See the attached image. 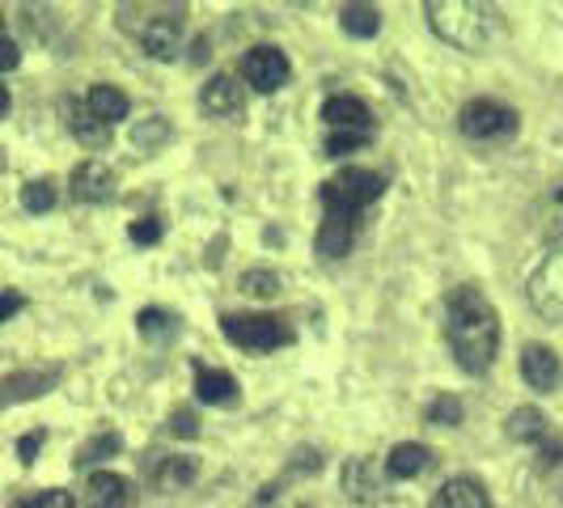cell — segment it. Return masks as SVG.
<instances>
[{"mask_svg": "<svg viewBox=\"0 0 563 508\" xmlns=\"http://www.w3.org/2000/svg\"><path fill=\"white\" fill-rule=\"evenodd\" d=\"M162 233H166V225H162L157 217H141V221H132V242H136V246H153V242H162Z\"/></svg>", "mask_w": 563, "mask_h": 508, "instance_id": "cell-33", "label": "cell"}, {"mask_svg": "<svg viewBox=\"0 0 563 508\" xmlns=\"http://www.w3.org/2000/svg\"><path fill=\"white\" fill-rule=\"evenodd\" d=\"M196 398L208 402V407H238V377L225 373V368H199L196 373Z\"/></svg>", "mask_w": 563, "mask_h": 508, "instance_id": "cell-15", "label": "cell"}, {"mask_svg": "<svg viewBox=\"0 0 563 508\" xmlns=\"http://www.w3.org/2000/svg\"><path fill=\"white\" fill-rule=\"evenodd\" d=\"M521 377L530 382V390H542V395L555 390L563 377L560 356H555L547 343H526V347H521Z\"/></svg>", "mask_w": 563, "mask_h": 508, "instance_id": "cell-12", "label": "cell"}, {"mask_svg": "<svg viewBox=\"0 0 563 508\" xmlns=\"http://www.w3.org/2000/svg\"><path fill=\"white\" fill-rule=\"evenodd\" d=\"M123 450V441H119V432H102V437H93L89 445L77 450V466H89V462H102V457H111V453Z\"/></svg>", "mask_w": 563, "mask_h": 508, "instance_id": "cell-29", "label": "cell"}, {"mask_svg": "<svg viewBox=\"0 0 563 508\" xmlns=\"http://www.w3.org/2000/svg\"><path fill=\"white\" fill-rule=\"evenodd\" d=\"M221 331L229 343L246 347V352H276L292 343V327L276 313H229L221 318Z\"/></svg>", "mask_w": 563, "mask_h": 508, "instance_id": "cell-4", "label": "cell"}, {"mask_svg": "<svg viewBox=\"0 0 563 508\" xmlns=\"http://www.w3.org/2000/svg\"><path fill=\"white\" fill-rule=\"evenodd\" d=\"M64 107H68V132L77 136V144H85V148H107V144H111V128H107L98 114L89 111L85 102L68 98Z\"/></svg>", "mask_w": 563, "mask_h": 508, "instance_id": "cell-18", "label": "cell"}, {"mask_svg": "<svg viewBox=\"0 0 563 508\" xmlns=\"http://www.w3.org/2000/svg\"><path fill=\"white\" fill-rule=\"evenodd\" d=\"M22 208L26 212H52L56 208V187L47 183V178H34L22 187Z\"/></svg>", "mask_w": 563, "mask_h": 508, "instance_id": "cell-27", "label": "cell"}, {"mask_svg": "<svg viewBox=\"0 0 563 508\" xmlns=\"http://www.w3.org/2000/svg\"><path fill=\"white\" fill-rule=\"evenodd\" d=\"M445 335H450V352L462 373L483 377L496 365V347H500V318L496 306L483 297L479 288L462 284L453 288L445 301Z\"/></svg>", "mask_w": 563, "mask_h": 508, "instance_id": "cell-1", "label": "cell"}, {"mask_svg": "<svg viewBox=\"0 0 563 508\" xmlns=\"http://www.w3.org/2000/svg\"><path fill=\"white\" fill-rule=\"evenodd\" d=\"M560 462H563V445H560V441H542L538 466H542V471H551V466H560Z\"/></svg>", "mask_w": 563, "mask_h": 508, "instance_id": "cell-37", "label": "cell"}, {"mask_svg": "<svg viewBox=\"0 0 563 508\" xmlns=\"http://www.w3.org/2000/svg\"><path fill=\"white\" fill-rule=\"evenodd\" d=\"M59 365H43V368H22V373H9L0 377V411L4 407H18V402H30V398H43L47 390H56Z\"/></svg>", "mask_w": 563, "mask_h": 508, "instance_id": "cell-8", "label": "cell"}, {"mask_svg": "<svg viewBox=\"0 0 563 508\" xmlns=\"http://www.w3.org/2000/svg\"><path fill=\"white\" fill-rule=\"evenodd\" d=\"M22 306H26V301H22V292H0V322H4L9 313H18Z\"/></svg>", "mask_w": 563, "mask_h": 508, "instance_id": "cell-39", "label": "cell"}, {"mask_svg": "<svg viewBox=\"0 0 563 508\" xmlns=\"http://www.w3.org/2000/svg\"><path fill=\"white\" fill-rule=\"evenodd\" d=\"M141 43L153 59H174L183 52V22L178 18H153L141 30Z\"/></svg>", "mask_w": 563, "mask_h": 508, "instance_id": "cell-17", "label": "cell"}, {"mask_svg": "<svg viewBox=\"0 0 563 508\" xmlns=\"http://www.w3.org/2000/svg\"><path fill=\"white\" fill-rule=\"evenodd\" d=\"M322 123H327V132L373 136V111H368L361 98H352V93H335V98H327V107H322Z\"/></svg>", "mask_w": 563, "mask_h": 508, "instance_id": "cell-9", "label": "cell"}, {"mask_svg": "<svg viewBox=\"0 0 563 508\" xmlns=\"http://www.w3.org/2000/svg\"><path fill=\"white\" fill-rule=\"evenodd\" d=\"M373 136H352V132H327V153L343 157V153H356L361 144H368Z\"/></svg>", "mask_w": 563, "mask_h": 508, "instance_id": "cell-34", "label": "cell"}, {"mask_svg": "<svg viewBox=\"0 0 563 508\" xmlns=\"http://www.w3.org/2000/svg\"><path fill=\"white\" fill-rule=\"evenodd\" d=\"M386 191V174H377V169H339L335 178H327L322 183V208L327 212H339V217H361V208H368L373 199H382Z\"/></svg>", "mask_w": 563, "mask_h": 508, "instance_id": "cell-3", "label": "cell"}, {"mask_svg": "<svg viewBox=\"0 0 563 508\" xmlns=\"http://www.w3.org/2000/svg\"><path fill=\"white\" fill-rule=\"evenodd\" d=\"M428 466H432V453L423 450V445H416V441H402V445H395V450L386 453V475L390 479H416Z\"/></svg>", "mask_w": 563, "mask_h": 508, "instance_id": "cell-21", "label": "cell"}, {"mask_svg": "<svg viewBox=\"0 0 563 508\" xmlns=\"http://www.w3.org/2000/svg\"><path fill=\"white\" fill-rule=\"evenodd\" d=\"M68 187H73V199L77 203H107L114 196V169L107 162H98V157H85L81 166L73 169V178H68Z\"/></svg>", "mask_w": 563, "mask_h": 508, "instance_id": "cell-10", "label": "cell"}, {"mask_svg": "<svg viewBox=\"0 0 563 508\" xmlns=\"http://www.w3.org/2000/svg\"><path fill=\"white\" fill-rule=\"evenodd\" d=\"M169 432H174V437H183V441H187V437H196V432H199L196 411H187V407H178V411L169 416Z\"/></svg>", "mask_w": 563, "mask_h": 508, "instance_id": "cell-35", "label": "cell"}, {"mask_svg": "<svg viewBox=\"0 0 563 508\" xmlns=\"http://www.w3.org/2000/svg\"><path fill=\"white\" fill-rule=\"evenodd\" d=\"M538 233L551 242V246H563V183H555L547 199L538 203Z\"/></svg>", "mask_w": 563, "mask_h": 508, "instance_id": "cell-24", "label": "cell"}, {"mask_svg": "<svg viewBox=\"0 0 563 508\" xmlns=\"http://www.w3.org/2000/svg\"><path fill=\"white\" fill-rule=\"evenodd\" d=\"M132 141H136V148H144V153H153V144H166L169 141V123L166 119H148V123H141L136 132H132Z\"/></svg>", "mask_w": 563, "mask_h": 508, "instance_id": "cell-30", "label": "cell"}, {"mask_svg": "<svg viewBox=\"0 0 563 508\" xmlns=\"http://www.w3.org/2000/svg\"><path fill=\"white\" fill-rule=\"evenodd\" d=\"M339 26L347 30L352 38H373V34L382 30V13H377L373 4H347V9L339 13Z\"/></svg>", "mask_w": 563, "mask_h": 508, "instance_id": "cell-26", "label": "cell"}, {"mask_svg": "<svg viewBox=\"0 0 563 508\" xmlns=\"http://www.w3.org/2000/svg\"><path fill=\"white\" fill-rule=\"evenodd\" d=\"M136 331H141L144 343L166 347V343H174V339H178L183 322H178V313L166 310V306H148V310L136 313Z\"/></svg>", "mask_w": 563, "mask_h": 508, "instance_id": "cell-19", "label": "cell"}, {"mask_svg": "<svg viewBox=\"0 0 563 508\" xmlns=\"http://www.w3.org/2000/svg\"><path fill=\"white\" fill-rule=\"evenodd\" d=\"M423 18L457 52H483L505 34L500 9L479 4V0H432L423 4Z\"/></svg>", "mask_w": 563, "mask_h": 508, "instance_id": "cell-2", "label": "cell"}, {"mask_svg": "<svg viewBox=\"0 0 563 508\" xmlns=\"http://www.w3.org/2000/svg\"><path fill=\"white\" fill-rule=\"evenodd\" d=\"M292 77V64L284 56L280 47H272V43H263V47H251L246 56H242V81L258 89V93H276L284 89Z\"/></svg>", "mask_w": 563, "mask_h": 508, "instance_id": "cell-7", "label": "cell"}, {"mask_svg": "<svg viewBox=\"0 0 563 508\" xmlns=\"http://www.w3.org/2000/svg\"><path fill=\"white\" fill-rule=\"evenodd\" d=\"M526 292H530V306L547 322H563V246H555L538 263V272L530 276Z\"/></svg>", "mask_w": 563, "mask_h": 508, "instance_id": "cell-6", "label": "cell"}, {"mask_svg": "<svg viewBox=\"0 0 563 508\" xmlns=\"http://www.w3.org/2000/svg\"><path fill=\"white\" fill-rule=\"evenodd\" d=\"M132 500H136L132 483L114 471H93L85 483V508H132Z\"/></svg>", "mask_w": 563, "mask_h": 508, "instance_id": "cell-13", "label": "cell"}, {"mask_svg": "<svg viewBox=\"0 0 563 508\" xmlns=\"http://www.w3.org/2000/svg\"><path fill=\"white\" fill-rule=\"evenodd\" d=\"M423 416H428V423H462V398H453V395L432 398Z\"/></svg>", "mask_w": 563, "mask_h": 508, "instance_id": "cell-31", "label": "cell"}, {"mask_svg": "<svg viewBox=\"0 0 563 508\" xmlns=\"http://www.w3.org/2000/svg\"><path fill=\"white\" fill-rule=\"evenodd\" d=\"M148 475H153V487H157V492H183L187 483H196L199 462L196 457H183V453H169V457H162Z\"/></svg>", "mask_w": 563, "mask_h": 508, "instance_id": "cell-20", "label": "cell"}, {"mask_svg": "<svg viewBox=\"0 0 563 508\" xmlns=\"http://www.w3.org/2000/svg\"><path fill=\"white\" fill-rule=\"evenodd\" d=\"M85 107L98 114L107 128H114L119 119H128V111H132L128 93H123V89H114V85H93V89L85 93Z\"/></svg>", "mask_w": 563, "mask_h": 508, "instance_id": "cell-22", "label": "cell"}, {"mask_svg": "<svg viewBox=\"0 0 563 508\" xmlns=\"http://www.w3.org/2000/svg\"><path fill=\"white\" fill-rule=\"evenodd\" d=\"M356 242V217H339V212H327L322 217V229H318V254L322 258H343Z\"/></svg>", "mask_w": 563, "mask_h": 508, "instance_id": "cell-16", "label": "cell"}, {"mask_svg": "<svg viewBox=\"0 0 563 508\" xmlns=\"http://www.w3.org/2000/svg\"><path fill=\"white\" fill-rule=\"evenodd\" d=\"M238 284H242V292H251V297H276V292H280V276H276V272H246Z\"/></svg>", "mask_w": 563, "mask_h": 508, "instance_id": "cell-32", "label": "cell"}, {"mask_svg": "<svg viewBox=\"0 0 563 508\" xmlns=\"http://www.w3.org/2000/svg\"><path fill=\"white\" fill-rule=\"evenodd\" d=\"M18 64H22V52H18V43L9 38L4 18H0V73H9V68H18Z\"/></svg>", "mask_w": 563, "mask_h": 508, "instance_id": "cell-36", "label": "cell"}, {"mask_svg": "<svg viewBox=\"0 0 563 508\" xmlns=\"http://www.w3.org/2000/svg\"><path fill=\"white\" fill-rule=\"evenodd\" d=\"M517 128H521L517 111L505 107V102H496V98H475V102H466L457 111V132L466 141H479V144L508 141V136H517Z\"/></svg>", "mask_w": 563, "mask_h": 508, "instance_id": "cell-5", "label": "cell"}, {"mask_svg": "<svg viewBox=\"0 0 563 508\" xmlns=\"http://www.w3.org/2000/svg\"><path fill=\"white\" fill-rule=\"evenodd\" d=\"M505 432L512 441H534V445H542V441H547V416H542L538 407H517V411L508 416Z\"/></svg>", "mask_w": 563, "mask_h": 508, "instance_id": "cell-25", "label": "cell"}, {"mask_svg": "<svg viewBox=\"0 0 563 508\" xmlns=\"http://www.w3.org/2000/svg\"><path fill=\"white\" fill-rule=\"evenodd\" d=\"M38 445H43V432H26V437L18 441V457L30 466V462H34V453H38Z\"/></svg>", "mask_w": 563, "mask_h": 508, "instance_id": "cell-38", "label": "cell"}, {"mask_svg": "<svg viewBox=\"0 0 563 508\" xmlns=\"http://www.w3.org/2000/svg\"><path fill=\"white\" fill-rule=\"evenodd\" d=\"M13 508H77V500L64 487H47V492H30L22 500H13Z\"/></svg>", "mask_w": 563, "mask_h": 508, "instance_id": "cell-28", "label": "cell"}, {"mask_svg": "<svg viewBox=\"0 0 563 508\" xmlns=\"http://www.w3.org/2000/svg\"><path fill=\"white\" fill-rule=\"evenodd\" d=\"M0 114H9V89L0 85Z\"/></svg>", "mask_w": 563, "mask_h": 508, "instance_id": "cell-40", "label": "cell"}, {"mask_svg": "<svg viewBox=\"0 0 563 508\" xmlns=\"http://www.w3.org/2000/svg\"><path fill=\"white\" fill-rule=\"evenodd\" d=\"M199 107H203V114H212V119H233V114L246 111V85L238 81V77H229V73H217L212 81L203 85Z\"/></svg>", "mask_w": 563, "mask_h": 508, "instance_id": "cell-11", "label": "cell"}, {"mask_svg": "<svg viewBox=\"0 0 563 508\" xmlns=\"http://www.w3.org/2000/svg\"><path fill=\"white\" fill-rule=\"evenodd\" d=\"M343 492H347L352 500H365V505L382 500V483H377V475H373V466H368L365 457H352V462L343 466Z\"/></svg>", "mask_w": 563, "mask_h": 508, "instance_id": "cell-23", "label": "cell"}, {"mask_svg": "<svg viewBox=\"0 0 563 508\" xmlns=\"http://www.w3.org/2000/svg\"><path fill=\"white\" fill-rule=\"evenodd\" d=\"M428 508H492V500H487V492H483L479 479L453 475V479H445L437 487V496H432Z\"/></svg>", "mask_w": 563, "mask_h": 508, "instance_id": "cell-14", "label": "cell"}]
</instances>
